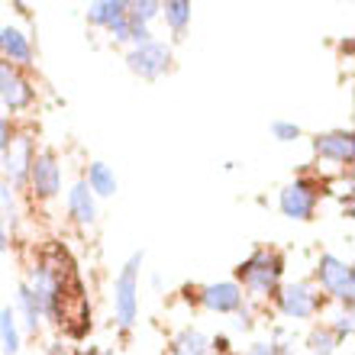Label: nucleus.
<instances>
[{
    "label": "nucleus",
    "mask_w": 355,
    "mask_h": 355,
    "mask_svg": "<svg viewBox=\"0 0 355 355\" xmlns=\"http://www.w3.org/2000/svg\"><path fill=\"white\" fill-rule=\"evenodd\" d=\"M171 62H175V49H171V42H162V39H149L142 46L126 49V68L142 81L165 78L171 71Z\"/></svg>",
    "instance_id": "obj_7"
},
{
    "label": "nucleus",
    "mask_w": 355,
    "mask_h": 355,
    "mask_svg": "<svg viewBox=\"0 0 355 355\" xmlns=\"http://www.w3.org/2000/svg\"><path fill=\"white\" fill-rule=\"evenodd\" d=\"M36 103V85L26 75V68H17L0 58V110L26 113Z\"/></svg>",
    "instance_id": "obj_9"
},
{
    "label": "nucleus",
    "mask_w": 355,
    "mask_h": 355,
    "mask_svg": "<svg viewBox=\"0 0 355 355\" xmlns=\"http://www.w3.org/2000/svg\"><path fill=\"white\" fill-rule=\"evenodd\" d=\"M323 327L333 333V336L343 343V339L352 336V329H355V317H352V307H336L333 310V317L323 323Z\"/></svg>",
    "instance_id": "obj_23"
},
{
    "label": "nucleus",
    "mask_w": 355,
    "mask_h": 355,
    "mask_svg": "<svg viewBox=\"0 0 355 355\" xmlns=\"http://www.w3.org/2000/svg\"><path fill=\"white\" fill-rule=\"evenodd\" d=\"M107 33H110L113 42H120V46L130 49V19H126V17H123L120 23H113V26L107 29Z\"/></svg>",
    "instance_id": "obj_26"
},
{
    "label": "nucleus",
    "mask_w": 355,
    "mask_h": 355,
    "mask_svg": "<svg viewBox=\"0 0 355 355\" xmlns=\"http://www.w3.org/2000/svg\"><path fill=\"white\" fill-rule=\"evenodd\" d=\"M146 262V252H132L120 275L113 278V320L123 333H130L139 320V268Z\"/></svg>",
    "instance_id": "obj_3"
},
{
    "label": "nucleus",
    "mask_w": 355,
    "mask_h": 355,
    "mask_svg": "<svg viewBox=\"0 0 355 355\" xmlns=\"http://www.w3.org/2000/svg\"><path fill=\"white\" fill-rule=\"evenodd\" d=\"M255 327V313H252V304L245 300L243 304V310L236 313V329H243V333H249V329Z\"/></svg>",
    "instance_id": "obj_27"
},
{
    "label": "nucleus",
    "mask_w": 355,
    "mask_h": 355,
    "mask_svg": "<svg viewBox=\"0 0 355 355\" xmlns=\"http://www.w3.org/2000/svg\"><path fill=\"white\" fill-rule=\"evenodd\" d=\"M0 58L10 62V65H17V68H29L33 62H36L33 36H29L26 29L13 26V23L0 26Z\"/></svg>",
    "instance_id": "obj_13"
},
{
    "label": "nucleus",
    "mask_w": 355,
    "mask_h": 355,
    "mask_svg": "<svg viewBox=\"0 0 355 355\" xmlns=\"http://www.w3.org/2000/svg\"><path fill=\"white\" fill-rule=\"evenodd\" d=\"M36 159V139L33 132H13L10 139V149L0 155V168H3V181H7L13 191L26 187V178H29V165Z\"/></svg>",
    "instance_id": "obj_10"
},
{
    "label": "nucleus",
    "mask_w": 355,
    "mask_h": 355,
    "mask_svg": "<svg viewBox=\"0 0 355 355\" xmlns=\"http://www.w3.org/2000/svg\"><path fill=\"white\" fill-rule=\"evenodd\" d=\"M187 294V291H184ZM194 297V304L207 313H216V317H236L245 304L243 288L236 284L233 278L230 281H210V284H200L194 288V294H187V300Z\"/></svg>",
    "instance_id": "obj_8"
},
{
    "label": "nucleus",
    "mask_w": 355,
    "mask_h": 355,
    "mask_svg": "<svg viewBox=\"0 0 355 355\" xmlns=\"http://www.w3.org/2000/svg\"><path fill=\"white\" fill-rule=\"evenodd\" d=\"M268 132H271V139L284 142V146H288V142H297L300 136H304V130H300L294 120H271L268 123Z\"/></svg>",
    "instance_id": "obj_24"
},
{
    "label": "nucleus",
    "mask_w": 355,
    "mask_h": 355,
    "mask_svg": "<svg viewBox=\"0 0 355 355\" xmlns=\"http://www.w3.org/2000/svg\"><path fill=\"white\" fill-rule=\"evenodd\" d=\"M236 284L243 288L249 304H265L275 300L278 288L284 284V255L271 245H259L236 265Z\"/></svg>",
    "instance_id": "obj_1"
},
{
    "label": "nucleus",
    "mask_w": 355,
    "mask_h": 355,
    "mask_svg": "<svg viewBox=\"0 0 355 355\" xmlns=\"http://www.w3.org/2000/svg\"><path fill=\"white\" fill-rule=\"evenodd\" d=\"M313 155L320 162H329V165H339V168H349L355 162V136L352 130H327V132H317L313 139Z\"/></svg>",
    "instance_id": "obj_12"
},
{
    "label": "nucleus",
    "mask_w": 355,
    "mask_h": 355,
    "mask_svg": "<svg viewBox=\"0 0 355 355\" xmlns=\"http://www.w3.org/2000/svg\"><path fill=\"white\" fill-rule=\"evenodd\" d=\"M168 355H214L210 336L200 327H181L168 343Z\"/></svg>",
    "instance_id": "obj_15"
},
{
    "label": "nucleus",
    "mask_w": 355,
    "mask_h": 355,
    "mask_svg": "<svg viewBox=\"0 0 355 355\" xmlns=\"http://www.w3.org/2000/svg\"><path fill=\"white\" fill-rule=\"evenodd\" d=\"M65 207H68V216H71V223L78 226H94L97 223V197L87 191L85 184V178H78L75 184L68 187V194H65Z\"/></svg>",
    "instance_id": "obj_14"
},
{
    "label": "nucleus",
    "mask_w": 355,
    "mask_h": 355,
    "mask_svg": "<svg viewBox=\"0 0 355 355\" xmlns=\"http://www.w3.org/2000/svg\"><path fill=\"white\" fill-rule=\"evenodd\" d=\"M304 349H307V355H336L339 352V339L329 333L323 323L320 327H313L307 333V339H304Z\"/></svg>",
    "instance_id": "obj_21"
},
{
    "label": "nucleus",
    "mask_w": 355,
    "mask_h": 355,
    "mask_svg": "<svg viewBox=\"0 0 355 355\" xmlns=\"http://www.w3.org/2000/svg\"><path fill=\"white\" fill-rule=\"evenodd\" d=\"M0 214H3L7 230H13V223H17V191L7 181H0Z\"/></svg>",
    "instance_id": "obj_25"
},
{
    "label": "nucleus",
    "mask_w": 355,
    "mask_h": 355,
    "mask_svg": "<svg viewBox=\"0 0 355 355\" xmlns=\"http://www.w3.org/2000/svg\"><path fill=\"white\" fill-rule=\"evenodd\" d=\"M49 355H71V349L62 346V343H52V346H49Z\"/></svg>",
    "instance_id": "obj_31"
},
{
    "label": "nucleus",
    "mask_w": 355,
    "mask_h": 355,
    "mask_svg": "<svg viewBox=\"0 0 355 355\" xmlns=\"http://www.w3.org/2000/svg\"><path fill=\"white\" fill-rule=\"evenodd\" d=\"M327 297L317 291L313 281H288L281 284L278 294H275V307L284 320H294V323H304V320L320 317Z\"/></svg>",
    "instance_id": "obj_6"
},
{
    "label": "nucleus",
    "mask_w": 355,
    "mask_h": 355,
    "mask_svg": "<svg viewBox=\"0 0 355 355\" xmlns=\"http://www.w3.org/2000/svg\"><path fill=\"white\" fill-rule=\"evenodd\" d=\"M162 13V3L159 0H126V17L132 19V23H142V26H149L159 19Z\"/></svg>",
    "instance_id": "obj_22"
},
{
    "label": "nucleus",
    "mask_w": 355,
    "mask_h": 355,
    "mask_svg": "<svg viewBox=\"0 0 355 355\" xmlns=\"http://www.w3.org/2000/svg\"><path fill=\"white\" fill-rule=\"evenodd\" d=\"M85 184L97 200H101V197L103 200H110V197L120 191V181H116V175H113V168L107 165V162H91V165H87Z\"/></svg>",
    "instance_id": "obj_16"
},
{
    "label": "nucleus",
    "mask_w": 355,
    "mask_h": 355,
    "mask_svg": "<svg viewBox=\"0 0 355 355\" xmlns=\"http://www.w3.org/2000/svg\"><path fill=\"white\" fill-rule=\"evenodd\" d=\"M191 17H194V7L187 0H165L159 13V19H165V26L171 29V36H184L191 29Z\"/></svg>",
    "instance_id": "obj_19"
},
{
    "label": "nucleus",
    "mask_w": 355,
    "mask_h": 355,
    "mask_svg": "<svg viewBox=\"0 0 355 355\" xmlns=\"http://www.w3.org/2000/svg\"><path fill=\"white\" fill-rule=\"evenodd\" d=\"M7 249H10V230L3 223V214H0V252H7Z\"/></svg>",
    "instance_id": "obj_30"
},
{
    "label": "nucleus",
    "mask_w": 355,
    "mask_h": 355,
    "mask_svg": "<svg viewBox=\"0 0 355 355\" xmlns=\"http://www.w3.org/2000/svg\"><path fill=\"white\" fill-rule=\"evenodd\" d=\"M75 268H62V262L55 259H39L33 268H29V291L39 304V313L42 320L55 323L58 327V307H62V294H65V284H68V275Z\"/></svg>",
    "instance_id": "obj_2"
},
{
    "label": "nucleus",
    "mask_w": 355,
    "mask_h": 355,
    "mask_svg": "<svg viewBox=\"0 0 355 355\" xmlns=\"http://www.w3.org/2000/svg\"><path fill=\"white\" fill-rule=\"evenodd\" d=\"M0 113H3V110H0Z\"/></svg>",
    "instance_id": "obj_33"
},
{
    "label": "nucleus",
    "mask_w": 355,
    "mask_h": 355,
    "mask_svg": "<svg viewBox=\"0 0 355 355\" xmlns=\"http://www.w3.org/2000/svg\"><path fill=\"white\" fill-rule=\"evenodd\" d=\"M81 355H97V352H94V349H87V352H81Z\"/></svg>",
    "instance_id": "obj_32"
},
{
    "label": "nucleus",
    "mask_w": 355,
    "mask_h": 355,
    "mask_svg": "<svg viewBox=\"0 0 355 355\" xmlns=\"http://www.w3.org/2000/svg\"><path fill=\"white\" fill-rule=\"evenodd\" d=\"M123 17H126V0H97V3H87V23L97 29H110Z\"/></svg>",
    "instance_id": "obj_18"
},
{
    "label": "nucleus",
    "mask_w": 355,
    "mask_h": 355,
    "mask_svg": "<svg viewBox=\"0 0 355 355\" xmlns=\"http://www.w3.org/2000/svg\"><path fill=\"white\" fill-rule=\"evenodd\" d=\"M313 284L323 297H329L336 307H352L355 300V271L346 259L333 252H323L313 265Z\"/></svg>",
    "instance_id": "obj_4"
},
{
    "label": "nucleus",
    "mask_w": 355,
    "mask_h": 355,
    "mask_svg": "<svg viewBox=\"0 0 355 355\" xmlns=\"http://www.w3.org/2000/svg\"><path fill=\"white\" fill-rule=\"evenodd\" d=\"M19 320H23V329H26L29 336H39L42 333V313H39V304L33 297V291H29L26 281H19L17 284V310Z\"/></svg>",
    "instance_id": "obj_17"
},
{
    "label": "nucleus",
    "mask_w": 355,
    "mask_h": 355,
    "mask_svg": "<svg viewBox=\"0 0 355 355\" xmlns=\"http://www.w3.org/2000/svg\"><path fill=\"white\" fill-rule=\"evenodd\" d=\"M23 346V333H19V320L13 307H0V352L3 355H19Z\"/></svg>",
    "instance_id": "obj_20"
},
{
    "label": "nucleus",
    "mask_w": 355,
    "mask_h": 355,
    "mask_svg": "<svg viewBox=\"0 0 355 355\" xmlns=\"http://www.w3.org/2000/svg\"><path fill=\"white\" fill-rule=\"evenodd\" d=\"M327 184L313 175H300L278 191V210L281 216H288L294 223H310L317 216L320 197H323Z\"/></svg>",
    "instance_id": "obj_5"
},
{
    "label": "nucleus",
    "mask_w": 355,
    "mask_h": 355,
    "mask_svg": "<svg viewBox=\"0 0 355 355\" xmlns=\"http://www.w3.org/2000/svg\"><path fill=\"white\" fill-rule=\"evenodd\" d=\"M26 187L33 191L36 200H42V204L62 197V165H58V155L52 149L36 152V159H33V165H29Z\"/></svg>",
    "instance_id": "obj_11"
},
{
    "label": "nucleus",
    "mask_w": 355,
    "mask_h": 355,
    "mask_svg": "<svg viewBox=\"0 0 355 355\" xmlns=\"http://www.w3.org/2000/svg\"><path fill=\"white\" fill-rule=\"evenodd\" d=\"M10 139H13V123L7 120V113H0V155L10 149Z\"/></svg>",
    "instance_id": "obj_28"
},
{
    "label": "nucleus",
    "mask_w": 355,
    "mask_h": 355,
    "mask_svg": "<svg viewBox=\"0 0 355 355\" xmlns=\"http://www.w3.org/2000/svg\"><path fill=\"white\" fill-rule=\"evenodd\" d=\"M243 355H278V352H275V346H271V343H262V339H259V343H252V346L245 349Z\"/></svg>",
    "instance_id": "obj_29"
}]
</instances>
